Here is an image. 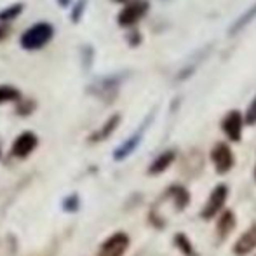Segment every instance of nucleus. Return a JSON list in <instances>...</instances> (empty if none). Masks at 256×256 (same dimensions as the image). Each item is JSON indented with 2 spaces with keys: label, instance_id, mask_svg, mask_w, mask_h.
I'll list each match as a JSON object with an SVG mask.
<instances>
[{
  "label": "nucleus",
  "instance_id": "9b49d317",
  "mask_svg": "<svg viewBox=\"0 0 256 256\" xmlns=\"http://www.w3.org/2000/svg\"><path fill=\"white\" fill-rule=\"evenodd\" d=\"M236 225H237L236 214H234V212L230 211V209L223 211L222 214H220V218H218V223H216V234H218L220 240L226 239V237H228L230 234L234 232Z\"/></svg>",
  "mask_w": 256,
  "mask_h": 256
},
{
  "label": "nucleus",
  "instance_id": "5701e85b",
  "mask_svg": "<svg viewBox=\"0 0 256 256\" xmlns=\"http://www.w3.org/2000/svg\"><path fill=\"white\" fill-rule=\"evenodd\" d=\"M72 4V0H58V6L60 7H68Z\"/></svg>",
  "mask_w": 256,
  "mask_h": 256
},
{
  "label": "nucleus",
  "instance_id": "423d86ee",
  "mask_svg": "<svg viewBox=\"0 0 256 256\" xmlns=\"http://www.w3.org/2000/svg\"><path fill=\"white\" fill-rule=\"evenodd\" d=\"M150 120H152V115H150V117L146 118L145 122H143L142 128H140L138 131L134 132V134L129 136V138L126 140V142L122 143L120 146H117V148H115V152H114V158H115V160H117V162L118 160H124V158H128L129 155H131L136 148H138L140 143H142V140H143V134H145V129L148 128Z\"/></svg>",
  "mask_w": 256,
  "mask_h": 256
},
{
  "label": "nucleus",
  "instance_id": "ddd939ff",
  "mask_svg": "<svg viewBox=\"0 0 256 256\" xmlns=\"http://www.w3.org/2000/svg\"><path fill=\"white\" fill-rule=\"evenodd\" d=\"M176 158V150H164L160 155H157V158L150 164L148 168V174H160V172H164L168 168H171V164L174 162Z\"/></svg>",
  "mask_w": 256,
  "mask_h": 256
},
{
  "label": "nucleus",
  "instance_id": "0eeeda50",
  "mask_svg": "<svg viewBox=\"0 0 256 256\" xmlns=\"http://www.w3.org/2000/svg\"><path fill=\"white\" fill-rule=\"evenodd\" d=\"M129 248V237L124 232L110 236L100 248V256H124Z\"/></svg>",
  "mask_w": 256,
  "mask_h": 256
},
{
  "label": "nucleus",
  "instance_id": "39448f33",
  "mask_svg": "<svg viewBox=\"0 0 256 256\" xmlns=\"http://www.w3.org/2000/svg\"><path fill=\"white\" fill-rule=\"evenodd\" d=\"M244 120L242 114L239 110H230L226 112V115L222 118V131L230 142H240L242 140V129H244Z\"/></svg>",
  "mask_w": 256,
  "mask_h": 256
},
{
  "label": "nucleus",
  "instance_id": "6ab92c4d",
  "mask_svg": "<svg viewBox=\"0 0 256 256\" xmlns=\"http://www.w3.org/2000/svg\"><path fill=\"white\" fill-rule=\"evenodd\" d=\"M86 7H88V0H77V2H75L74 9H72V12H70V21H72V23H74V24L80 23L82 16H84Z\"/></svg>",
  "mask_w": 256,
  "mask_h": 256
},
{
  "label": "nucleus",
  "instance_id": "20e7f679",
  "mask_svg": "<svg viewBox=\"0 0 256 256\" xmlns=\"http://www.w3.org/2000/svg\"><path fill=\"white\" fill-rule=\"evenodd\" d=\"M211 160L214 164V169L218 174H226V172L232 171L234 164H236V157L234 152L225 142L216 143L211 148Z\"/></svg>",
  "mask_w": 256,
  "mask_h": 256
},
{
  "label": "nucleus",
  "instance_id": "412c9836",
  "mask_svg": "<svg viewBox=\"0 0 256 256\" xmlns=\"http://www.w3.org/2000/svg\"><path fill=\"white\" fill-rule=\"evenodd\" d=\"M126 40H128V44L131 46V48H138L143 42V37H142V34H140V30L129 28V34H128V37H126Z\"/></svg>",
  "mask_w": 256,
  "mask_h": 256
},
{
  "label": "nucleus",
  "instance_id": "7ed1b4c3",
  "mask_svg": "<svg viewBox=\"0 0 256 256\" xmlns=\"http://www.w3.org/2000/svg\"><path fill=\"white\" fill-rule=\"evenodd\" d=\"M226 199H228V186L223 185V183L218 186H214L212 192L209 194L208 200H206L202 211H200V216H202L204 220H212L218 212H222Z\"/></svg>",
  "mask_w": 256,
  "mask_h": 256
},
{
  "label": "nucleus",
  "instance_id": "dca6fc26",
  "mask_svg": "<svg viewBox=\"0 0 256 256\" xmlns=\"http://www.w3.org/2000/svg\"><path fill=\"white\" fill-rule=\"evenodd\" d=\"M174 244L185 256H197L196 248H194V244L190 242L188 236H185V234H182V232L176 234V236H174Z\"/></svg>",
  "mask_w": 256,
  "mask_h": 256
},
{
  "label": "nucleus",
  "instance_id": "b1692460",
  "mask_svg": "<svg viewBox=\"0 0 256 256\" xmlns=\"http://www.w3.org/2000/svg\"><path fill=\"white\" fill-rule=\"evenodd\" d=\"M7 32H9V30H7V26H0V40H2V38L6 37Z\"/></svg>",
  "mask_w": 256,
  "mask_h": 256
},
{
  "label": "nucleus",
  "instance_id": "6e6552de",
  "mask_svg": "<svg viewBox=\"0 0 256 256\" xmlns=\"http://www.w3.org/2000/svg\"><path fill=\"white\" fill-rule=\"evenodd\" d=\"M38 145V138L34 134V132L30 131H24L21 132L20 136L16 138V142H14L12 145V155L18 158H24L28 157L32 152H34L35 148H37Z\"/></svg>",
  "mask_w": 256,
  "mask_h": 256
},
{
  "label": "nucleus",
  "instance_id": "4be33fe9",
  "mask_svg": "<svg viewBox=\"0 0 256 256\" xmlns=\"http://www.w3.org/2000/svg\"><path fill=\"white\" fill-rule=\"evenodd\" d=\"M92 60H94V49H92L91 46H84V48H82V61H84L86 70L91 68Z\"/></svg>",
  "mask_w": 256,
  "mask_h": 256
},
{
  "label": "nucleus",
  "instance_id": "2eb2a0df",
  "mask_svg": "<svg viewBox=\"0 0 256 256\" xmlns=\"http://www.w3.org/2000/svg\"><path fill=\"white\" fill-rule=\"evenodd\" d=\"M118 124H120V115H118V114L112 115V117L103 124V128L100 129L96 134L91 136V142H103V140H106L108 136H112V132L118 128Z\"/></svg>",
  "mask_w": 256,
  "mask_h": 256
},
{
  "label": "nucleus",
  "instance_id": "393cba45",
  "mask_svg": "<svg viewBox=\"0 0 256 256\" xmlns=\"http://www.w3.org/2000/svg\"><path fill=\"white\" fill-rule=\"evenodd\" d=\"M114 2H118V4H128V2H131V0H114Z\"/></svg>",
  "mask_w": 256,
  "mask_h": 256
},
{
  "label": "nucleus",
  "instance_id": "4468645a",
  "mask_svg": "<svg viewBox=\"0 0 256 256\" xmlns=\"http://www.w3.org/2000/svg\"><path fill=\"white\" fill-rule=\"evenodd\" d=\"M120 84H122V75H110V77H104L96 84V89H98L96 92H98L100 96L115 94Z\"/></svg>",
  "mask_w": 256,
  "mask_h": 256
},
{
  "label": "nucleus",
  "instance_id": "a878e982",
  "mask_svg": "<svg viewBox=\"0 0 256 256\" xmlns=\"http://www.w3.org/2000/svg\"><path fill=\"white\" fill-rule=\"evenodd\" d=\"M254 180H256V168H254Z\"/></svg>",
  "mask_w": 256,
  "mask_h": 256
},
{
  "label": "nucleus",
  "instance_id": "a211bd4d",
  "mask_svg": "<svg viewBox=\"0 0 256 256\" xmlns=\"http://www.w3.org/2000/svg\"><path fill=\"white\" fill-rule=\"evenodd\" d=\"M23 9H24V4H21V2L6 7V9L0 10V21H4V23H6V21L16 20V18L23 12Z\"/></svg>",
  "mask_w": 256,
  "mask_h": 256
},
{
  "label": "nucleus",
  "instance_id": "1a4fd4ad",
  "mask_svg": "<svg viewBox=\"0 0 256 256\" xmlns=\"http://www.w3.org/2000/svg\"><path fill=\"white\" fill-rule=\"evenodd\" d=\"M254 250H256V223H253V225L236 240V244H234V254L246 256Z\"/></svg>",
  "mask_w": 256,
  "mask_h": 256
},
{
  "label": "nucleus",
  "instance_id": "aec40b11",
  "mask_svg": "<svg viewBox=\"0 0 256 256\" xmlns=\"http://www.w3.org/2000/svg\"><path fill=\"white\" fill-rule=\"evenodd\" d=\"M244 120H246V126H254L256 124V94H254V98L251 100L246 114H244Z\"/></svg>",
  "mask_w": 256,
  "mask_h": 256
},
{
  "label": "nucleus",
  "instance_id": "f8f14e48",
  "mask_svg": "<svg viewBox=\"0 0 256 256\" xmlns=\"http://www.w3.org/2000/svg\"><path fill=\"white\" fill-rule=\"evenodd\" d=\"M164 196L172 200L176 211H183L190 204V192L182 185H172L171 188H168V192Z\"/></svg>",
  "mask_w": 256,
  "mask_h": 256
},
{
  "label": "nucleus",
  "instance_id": "9d476101",
  "mask_svg": "<svg viewBox=\"0 0 256 256\" xmlns=\"http://www.w3.org/2000/svg\"><path fill=\"white\" fill-rule=\"evenodd\" d=\"M256 20V0L253 4H251L250 7H248L246 10H244L242 14H240L239 18H237L236 21H234L232 24H230L228 28V35L230 37H236L237 34H240V32L244 30V28H248L251 23Z\"/></svg>",
  "mask_w": 256,
  "mask_h": 256
},
{
  "label": "nucleus",
  "instance_id": "f257e3e1",
  "mask_svg": "<svg viewBox=\"0 0 256 256\" xmlns=\"http://www.w3.org/2000/svg\"><path fill=\"white\" fill-rule=\"evenodd\" d=\"M54 26L48 21H40V23H35L28 28L26 32H23V35L20 37V46L24 51H37L42 49L51 42L54 37Z\"/></svg>",
  "mask_w": 256,
  "mask_h": 256
},
{
  "label": "nucleus",
  "instance_id": "f03ea898",
  "mask_svg": "<svg viewBox=\"0 0 256 256\" xmlns=\"http://www.w3.org/2000/svg\"><path fill=\"white\" fill-rule=\"evenodd\" d=\"M150 2L148 0H131L128 2L117 16V23L122 28H132L148 14Z\"/></svg>",
  "mask_w": 256,
  "mask_h": 256
},
{
  "label": "nucleus",
  "instance_id": "f3484780",
  "mask_svg": "<svg viewBox=\"0 0 256 256\" xmlns=\"http://www.w3.org/2000/svg\"><path fill=\"white\" fill-rule=\"evenodd\" d=\"M20 100H21V92L14 86H0V104L20 102Z\"/></svg>",
  "mask_w": 256,
  "mask_h": 256
}]
</instances>
